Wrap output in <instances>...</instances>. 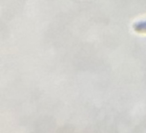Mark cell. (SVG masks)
I'll list each match as a JSON object with an SVG mask.
<instances>
[{
	"instance_id": "6da1fadb",
	"label": "cell",
	"mask_w": 146,
	"mask_h": 133,
	"mask_svg": "<svg viewBox=\"0 0 146 133\" xmlns=\"http://www.w3.org/2000/svg\"><path fill=\"white\" fill-rule=\"evenodd\" d=\"M133 29L138 33L146 34V20H141L133 24Z\"/></svg>"
}]
</instances>
